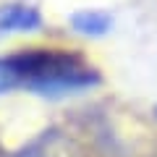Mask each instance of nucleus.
I'll return each instance as SVG.
<instances>
[{
  "mask_svg": "<svg viewBox=\"0 0 157 157\" xmlns=\"http://www.w3.org/2000/svg\"><path fill=\"white\" fill-rule=\"evenodd\" d=\"M100 84V73L71 50H24L0 55V94L13 89L63 97Z\"/></svg>",
  "mask_w": 157,
  "mask_h": 157,
  "instance_id": "f257e3e1",
  "label": "nucleus"
},
{
  "mask_svg": "<svg viewBox=\"0 0 157 157\" xmlns=\"http://www.w3.org/2000/svg\"><path fill=\"white\" fill-rule=\"evenodd\" d=\"M0 157H81V149L63 128H45L24 147L3 152Z\"/></svg>",
  "mask_w": 157,
  "mask_h": 157,
  "instance_id": "f03ea898",
  "label": "nucleus"
},
{
  "mask_svg": "<svg viewBox=\"0 0 157 157\" xmlns=\"http://www.w3.org/2000/svg\"><path fill=\"white\" fill-rule=\"evenodd\" d=\"M42 26V16L37 8L24 6V3H11L0 8V34L13 32H34Z\"/></svg>",
  "mask_w": 157,
  "mask_h": 157,
  "instance_id": "7ed1b4c3",
  "label": "nucleus"
},
{
  "mask_svg": "<svg viewBox=\"0 0 157 157\" xmlns=\"http://www.w3.org/2000/svg\"><path fill=\"white\" fill-rule=\"evenodd\" d=\"M73 32L84 34V37H102L113 29V16L107 11H97V8H86V11H76L71 16Z\"/></svg>",
  "mask_w": 157,
  "mask_h": 157,
  "instance_id": "20e7f679",
  "label": "nucleus"
},
{
  "mask_svg": "<svg viewBox=\"0 0 157 157\" xmlns=\"http://www.w3.org/2000/svg\"><path fill=\"white\" fill-rule=\"evenodd\" d=\"M155 115H157V107H155Z\"/></svg>",
  "mask_w": 157,
  "mask_h": 157,
  "instance_id": "39448f33",
  "label": "nucleus"
},
{
  "mask_svg": "<svg viewBox=\"0 0 157 157\" xmlns=\"http://www.w3.org/2000/svg\"><path fill=\"white\" fill-rule=\"evenodd\" d=\"M155 157H157V155H155Z\"/></svg>",
  "mask_w": 157,
  "mask_h": 157,
  "instance_id": "423d86ee",
  "label": "nucleus"
}]
</instances>
